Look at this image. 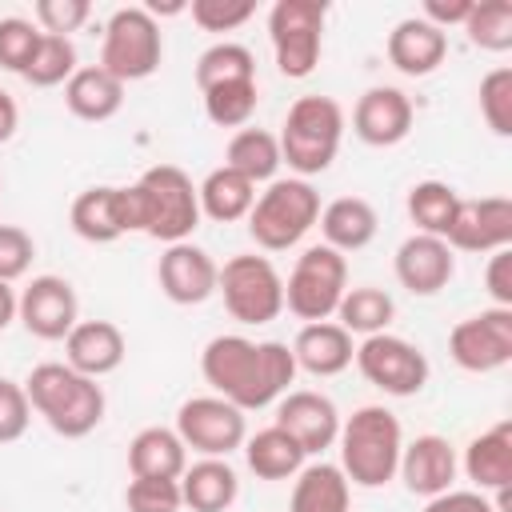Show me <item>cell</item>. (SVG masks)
Masks as SVG:
<instances>
[{
    "label": "cell",
    "instance_id": "cell-1",
    "mask_svg": "<svg viewBox=\"0 0 512 512\" xmlns=\"http://www.w3.org/2000/svg\"><path fill=\"white\" fill-rule=\"evenodd\" d=\"M200 372L216 396H224L240 412H260L276 404L296 380V356H292V344L248 340V336L228 332L204 344Z\"/></svg>",
    "mask_w": 512,
    "mask_h": 512
},
{
    "label": "cell",
    "instance_id": "cell-2",
    "mask_svg": "<svg viewBox=\"0 0 512 512\" xmlns=\"http://www.w3.org/2000/svg\"><path fill=\"white\" fill-rule=\"evenodd\" d=\"M128 188V216L132 232H144L160 244H180L200 228V196L184 168L152 164Z\"/></svg>",
    "mask_w": 512,
    "mask_h": 512
},
{
    "label": "cell",
    "instance_id": "cell-3",
    "mask_svg": "<svg viewBox=\"0 0 512 512\" xmlns=\"http://www.w3.org/2000/svg\"><path fill=\"white\" fill-rule=\"evenodd\" d=\"M24 392H28L32 412L44 416V424L64 440H80V436L96 432L104 420V408H108L104 388L92 376H84L68 364H56V360L36 364L24 380Z\"/></svg>",
    "mask_w": 512,
    "mask_h": 512
},
{
    "label": "cell",
    "instance_id": "cell-4",
    "mask_svg": "<svg viewBox=\"0 0 512 512\" xmlns=\"http://www.w3.org/2000/svg\"><path fill=\"white\" fill-rule=\"evenodd\" d=\"M340 472L356 488H384L396 468H400V448H404V428L396 412L384 404H364L348 420H340Z\"/></svg>",
    "mask_w": 512,
    "mask_h": 512
},
{
    "label": "cell",
    "instance_id": "cell-5",
    "mask_svg": "<svg viewBox=\"0 0 512 512\" xmlns=\"http://www.w3.org/2000/svg\"><path fill=\"white\" fill-rule=\"evenodd\" d=\"M280 160L300 176H320L332 168L344 140V108L332 96H300L280 128Z\"/></svg>",
    "mask_w": 512,
    "mask_h": 512
},
{
    "label": "cell",
    "instance_id": "cell-6",
    "mask_svg": "<svg viewBox=\"0 0 512 512\" xmlns=\"http://www.w3.org/2000/svg\"><path fill=\"white\" fill-rule=\"evenodd\" d=\"M316 220H320V192L308 180L288 176V180H272L256 196L248 212V232L264 252H288L316 228Z\"/></svg>",
    "mask_w": 512,
    "mask_h": 512
},
{
    "label": "cell",
    "instance_id": "cell-7",
    "mask_svg": "<svg viewBox=\"0 0 512 512\" xmlns=\"http://www.w3.org/2000/svg\"><path fill=\"white\" fill-rule=\"evenodd\" d=\"M164 60V36L156 16H148V8L128 4L116 8L104 24V44H100V68L112 72L120 84L132 80H148Z\"/></svg>",
    "mask_w": 512,
    "mask_h": 512
},
{
    "label": "cell",
    "instance_id": "cell-8",
    "mask_svg": "<svg viewBox=\"0 0 512 512\" xmlns=\"http://www.w3.org/2000/svg\"><path fill=\"white\" fill-rule=\"evenodd\" d=\"M344 292H348V260L328 244H312L296 256V268L284 280V308L304 324L332 320Z\"/></svg>",
    "mask_w": 512,
    "mask_h": 512
},
{
    "label": "cell",
    "instance_id": "cell-9",
    "mask_svg": "<svg viewBox=\"0 0 512 512\" xmlns=\"http://www.w3.org/2000/svg\"><path fill=\"white\" fill-rule=\"evenodd\" d=\"M324 16L328 8L320 0H276L268 12V40L280 76L304 80L316 72L324 52Z\"/></svg>",
    "mask_w": 512,
    "mask_h": 512
},
{
    "label": "cell",
    "instance_id": "cell-10",
    "mask_svg": "<svg viewBox=\"0 0 512 512\" xmlns=\"http://www.w3.org/2000/svg\"><path fill=\"white\" fill-rule=\"evenodd\" d=\"M216 292L240 324H272L284 312V280L268 256H232L216 276Z\"/></svg>",
    "mask_w": 512,
    "mask_h": 512
},
{
    "label": "cell",
    "instance_id": "cell-11",
    "mask_svg": "<svg viewBox=\"0 0 512 512\" xmlns=\"http://www.w3.org/2000/svg\"><path fill=\"white\" fill-rule=\"evenodd\" d=\"M356 368L360 376L380 388L384 396H416L424 384H428V356L404 340V336H392V332H376V336H364L356 344Z\"/></svg>",
    "mask_w": 512,
    "mask_h": 512
},
{
    "label": "cell",
    "instance_id": "cell-12",
    "mask_svg": "<svg viewBox=\"0 0 512 512\" xmlns=\"http://www.w3.org/2000/svg\"><path fill=\"white\" fill-rule=\"evenodd\" d=\"M176 436L184 440V448L200 452V456H220L228 460V452L244 448L248 440V420L236 404H228L224 396H192L176 408Z\"/></svg>",
    "mask_w": 512,
    "mask_h": 512
},
{
    "label": "cell",
    "instance_id": "cell-13",
    "mask_svg": "<svg viewBox=\"0 0 512 512\" xmlns=\"http://www.w3.org/2000/svg\"><path fill=\"white\" fill-rule=\"evenodd\" d=\"M448 356L464 372H496L512 360V308H484L448 332Z\"/></svg>",
    "mask_w": 512,
    "mask_h": 512
},
{
    "label": "cell",
    "instance_id": "cell-14",
    "mask_svg": "<svg viewBox=\"0 0 512 512\" xmlns=\"http://www.w3.org/2000/svg\"><path fill=\"white\" fill-rule=\"evenodd\" d=\"M16 320L36 336V340H64L80 324V300L76 288L64 276H32L24 292L16 296Z\"/></svg>",
    "mask_w": 512,
    "mask_h": 512
},
{
    "label": "cell",
    "instance_id": "cell-15",
    "mask_svg": "<svg viewBox=\"0 0 512 512\" xmlns=\"http://www.w3.org/2000/svg\"><path fill=\"white\" fill-rule=\"evenodd\" d=\"M444 244L452 252H480V256L512 248V200L508 196L460 200Z\"/></svg>",
    "mask_w": 512,
    "mask_h": 512
},
{
    "label": "cell",
    "instance_id": "cell-16",
    "mask_svg": "<svg viewBox=\"0 0 512 512\" xmlns=\"http://www.w3.org/2000/svg\"><path fill=\"white\" fill-rule=\"evenodd\" d=\"M276 428H284L304 448V456H320L340 436V412L324 392L296 388L276 400Z\"/></svg>",
    "mask_w": 512,
    "mask_h": 512
},
{
    "label": "cell",
    "instance_id": "cell-17",
    "mask_svg": "<svg viewBox=\"0 0 512 512\" xmlns=\"http://www.w3.org/2000/svg\"><path fill=\"white\" fill-rule=\"evenodd\" d=\"M216 276H220V264L192 240L164 244L160 264H156L160 292L172 304H204L216 292Z\"/></svg>",
    "mask_w": 512,
    "mask_h": 512
},
{
    "label": "cell",
    "instance_id": "cell-18",
    "mask_svg": "<svg viewBox=\"0 0 512 512\" xmlns=\"http://www.w3.org/2000/svg\"><path fill=\"white\" fill-rule=\"evenodd\" d=\"M352 132L372 148L400 144L412 132V100L392 84L368 88L352 108Z\"/></svg>",
    "mask_w": 512,
    "mask_h": 512
},
{
    "label": "cell",
    "instance_id": "cell-19",
    "mask_svg": "<svg viewBox=\"0 0 512 512\" xmlns=\"http://www.w3.org/2000/svg\"><path fill=\"white\" fill-rule=\"evenodd\" d=\"M396 280L412 292V296H436L440 288H448V280L456 276V252L440 240V236H424L412 232L400 248H396Z\"/></svg>",
    "mask_w": 512,
    "mask_h": 512
},
{
    "label": "cell",
    "instance_id": "cell-20",
    "mask_svg": "<svg viewBox=\"0 0 512 512\" xmlns=\"http://www.w3.org/2000/svg\"><path fill=\"white\" fill-rule=\"evenodd\" d=\"M456 468H460L456 448H452L444 436L424 432V436H416L412 444L400 448V468H396V472H400V480H404V488H408L412 496L432 500V496H440V492L452 488Z\"/></svg>",
    "mask_w": 512,
    "mask_h": 512
},
{
    "label": "cell",
    "instance_id": "cell-21",
    "mask_svg": "<svg viewBox=\"0 0 512 512\" xmlns=\"http://www.w3.org/2000/svg\"><path fill=\"white\" fill-rule=\"evenodd\" d=\"M72 232L88 244H112L124 232H132V216H128V188L120 184H96L84 188L72 200Z\"/></svg>",
    "mask_w": 512,
    "mask_h": 512
},
{
    "label": "cell",
    "instance_id": "cell-22",
    "mask_svg": "<svg viewBox=\"0 0 512 512\" xmlns=\"http://www.w3.org/2000/svg\"><path fill=\"white\" fill-rule=\"evenodd\" d=\"M124 356H128V340L112 320H80L64 336V364L92 380L116 372Z\"/></svg>",
    "mask_w": 512,
    "mask_h": 512
},
{
    "label": "cell",
    "instance_id": "cell-23",
    "mask_svg": "<svg viewBox=\"0 0 512 512\" xmlns=\"http://www.w3.org/2000/svg\"><path fill=\"white\" fill-rule=\"evenodd\" d=\"M292 356H296V372H308V376H340L352 364L356 344H352V336L336 320H316V324H304L296 332Z\"/></svg>",
    "mask_w": 512,
    "mask_h": 512
},
{
    "label": "cell",
    "instance_id": "cell-24",
    "mask_svg": "<svg viewBox=\"0 0 512 512\" xmlns=\"http://www.w3.org/2000/svg\"><path fill=\"white\" fill-rule=\"evenodd\" d=\"M444 52H448V32L432 28L420 16H408V20H400L388 32V60L404 76H428V72H436L444 64Z\"/></svg>",
    "mask_w": 512,
    "mask_h": 512
},
{
    "label": "cell",
    "instance_id": "cell-25",
    "mask_svg": "<svg viewBox=\"0 0 512 512\" xmlns=\"http://www.w3.org/2000/svg\"><path fill=\"white\" fill-rule=\"evenodd\" d=\"M464 472L476 484V492H500L512 484V420H500L468 440Z\"/></svg>",
    "mask_w": 512,
    "mask_h": 512
},
{
    "label": "cell",
    "instance_id": "cell-26",
    "mask_svg": "<svg viewBox=\"0 0 512 512\" xmlns=\"http://www.w3.org/2000/svg\"><path fill=\"white\" fill-rule=\"evenodd\" d=\"M180 496L192 512H228L240 496L236 468L220 456H204L180 472Z\"/></svg>",
    "mask_w": 512,
    "mask_h": 512
},
{
    "label": "cell",
    "instance_id": "cell-27",
    "mask_svg": "<svg viewBox=\"0 0 512 512\" xmlns=\"http://www.w3.org/2000/svg\"><path fill=\"white\" fill-rule=\"evenodd\" d=\"M320 232H324V244L336 248L340 256L344 252H360L376 240V228H380V216L368 200L360 196H336L332 204L320 208Z\"/></svg>",
    "mask_w": 512,
    "mask_h": 512
},
{
    "label": "cell",
    "instance_id": "cell-28",
    "mask_svg": "<svg viewBox=\"0 0 512 512\" xmlns=\"http://www.w3.org/2000/svg\"><path fill=\"white\" fill-rule=\"evenodd\" d=\"M64 104L76 120H88V124H104L120 112L124 104V84L104 72L100 64H88V68H76L72 80L64 84Z\"/></svg>",
    "mask_w": 512,
    "mask_h": 512
},
{
    "label": "cell",
    "instance_id": "cell-29",
    "mask_svg": "<svg viewBox=\"0 0 512 512\" xmlns=\"http://www.w3.org/2000/svg\"><path fill=\"white\" fill-rule=\"evenodd\" d=\"M292 496H288V512H348L352 504V484L340 472V464L316 460L304 464L292 476Z\"/></svg>",
    "mask_w": 512,
    "mask_h": 512
},
{
    "label": "cell",
    "instance_id": "cell-30",
    "mask_svg": "<svg viewBox=\"0 0 512 512\" xmlns=\"http://www.w3.org/2000/svg\"><path fill=\"white\" fill-rule=\"evenodd\" d=\"M188 468V448L176 436V428H140L128 444V472L132 476H156V480H180Z\"/></svg>",
    "mask_w": 512,
    "mask_h": 512
},
{
    "label": "cell",
    "instance_id": "cell-31",
    "mask_svg": "<svg viewBox=\"0 0 512 512\" xmlns=\"http://www.w3.org/2000/svg\"><path fill=\"white\" fill-rule=\"evenodd\" d=\"M196 196H200V216L216 224H232V220H248L256 204V184L220 164L196 184Z\"/></svg>",
    "mask_w": 512,
    "mask_h": 512
},
{
    "label": "cell",
    "instance_id": "cell-32",
    "mask_svg": "<svg viewBox=\"0 0 512 512\" xmlns=\"http://www.w3.org/2000/svg\"><path fill=\"white\" fill-rule=\"evenodd\" d=\"M244 460L260 480H292L308 464L304 448L276 424H268V428H260L256 436L244 440Z\"/></svg>",
    "mask_w": 512,
    "mask_h": 512
},
{
    "label": "cell",
    "instance_id": "cell-33",
    "mask_svg": "<svg viewBox=\"0 0 512 512\" xmlns=\"http://www.w3.org/2000/svg\"><path fill=\"white\" fill-rule=\"evenodd\" d=\"M280 164V140L268 128H240L224 148V168L240 172L252 184H272Z\"/></svg>",
    "mask_w": 512,
    "mask_h": 512
},
{
    "label": "cell",
    "instance_id": "cell-34",
    "mask_svg": "<svg viewBox=\"0 0 512 512\" xmlns=\"http://www.w3.org/2000/svg\"><path fill=\"white\" fill-rule=\"evenodd\" d=\"M396 316V300L376 288V284H360V288H348L336 304V324L348 332V336H376V332H388Z\"/></svg>",
    "mask_w": 512,
    "mask_h": 512
},
{
    "label": "cell",
    "instance_id": "cell-35",
    "mask_svg": "<svg viewBox=\"0 0 512 512\" xmlns=\"http://www.w3.org/2000/svg\"><path fill=\"white\" fill-rule=\"evenodd\" d=\"M460 208V192L444 180H420L408 188V216L416 224V232L424 236H448L452 228V216Z\"/></svg>",
    "mask_w": 512,
    "mask_h": 512
},
{
    "label": "cell",
    "instance_id": "cell-36",
    "mask_svg": "<svg viewBox=\"0 0 512 512\" xmlns=\"http://www.w3.org/2000/svg\"><path fill=\"white\" fill-rule=\"evenodd\" d=\"M228 80H256V56L244 44L220 40V44L200 52V60H196V88L208 92V88L228 84Z\"/></svg>",
    "mask_w": 512,
    "mask_h": 512
},
{
    "label": "cell",
    "instance_id": "cell-37",
    "mask_svg": "<svg viewBox=\"0 0 512 512\" xmlns=\"http://www.w3.org/2000/svg\"><path fill=\"white\" fill-rule=\"evenodd\" d=\"M200 96H204V116L216 128H244L260 104L256 80H228V84H216Z\"/></svg>",
    "mask_w": 512,
    "mask_h": 512
},
{
    "label": "cell",
    "instance_id": "cell-38",
    "mask_svg": "<svg viewBox=\"0 0 512 512\" xmlns=\"http://www.w3.org/2000/svg\"><path fill=\"white\" fill-rule=\"evenodd\" d=\"M72 72H76V44L68 36H40L24 68V80L32 88H56V84H68Z\"/></svg>",
    "mask_w": 512,
    "mask_h": 512
},
{
    "label": "cell",
    "instance_id": "cell-39",
    "mask_svg": "<svg viewBox=\"0 0 512 512\" xmlns=\"http://www.w3.org/2000/svg\"><path fill=\"white\" fill-rule=\"evenodd\" d=\"M464 32L484 52H508L512 48V0H480L472 4Z\"/></svg>",
    "mask_w": 512,
    "mask_h": 512
},
{
    "label": "cell",
    "instance_id": "cell-40",
    "mask_svg": "<svg viewBox=\"0 0 512 512\" xmlns=\"http://www.w3.org/2000/svg\"><path fill=\"white\" fill-rule=\"evenodd\" d=\"M480 116L496 136H512V68H492L480 80Z\"/></svg>",
    "mask_w": 512,
    "mask_h": 512
},
{
    "label": "cell",
    "instance_id": "cell-41",
    "mask_svg": "<svg viewBox=\"0 0 512 512\" xmlns=\"http://www.w3.org/2000/svg\"><path fill=\"white\" fill-rule=\"evenodd\" d=\"M40 36H44V32H40L32 20H24V16H4V20H0V68L24 76L32 52H36V44H40Z\"/></svg>",
    "mask_w": 512,
    "mask_h": 512
},
{
    "label": "cell",
    "instance_id": "cell-42",
    "mask_svg": "<svg viewBox=\"0 0 512 512\" xmlns=\"http://www.w3.org/2000/svg\"><path fill=\"white\" fill-rule=\"evenodd\" d=\"M128 512H180V480H156V476H132L124 492Z\"/></svg>",
    "mask_w": 512,
    "mask_h": 512
},
{
    "label": "cell",
    "instance_id": "cell-43",
    "mask_svg": "<svg viewBox=\"0 0 512 512\" xmlns=\"http://www.w3.org/2000/svg\"><path fill=\"white\" fill-rule=\"evenodd\" d=\"M188 12L204 32H236L240 24L256 16V4L252 0H192Z\"/></svg>",
    "mask_w": 512,
    "mask_h": 512
},
{
    "label": "cell",
    "instance_id": "cell-44",
    "mask_svg": "<svg viewBox=\"0 0 512 512\" xmlns=\"http://www.w3.org/2000/svg\"><path fill=\"white\" fill-rule=\"evenodd\" d=\"M36 28L44 36H68V32H80L92 16V4L88 0H36Z\"/></svg>",
    "mask_w": 512,
    "mask_h": 512
},
{
    "label": "cell",
    "instance_id": "cell-45",
    "mask_svg": "<svg viewBox=\"0 0 512 512\" xmlns=\"http://www.w3.org/2000/svg\"><path fill=\"white\" fill-rule=\"evenodd\" d=\"M32 424V404H28V392L24 384L0 376V444H12L28 432Z\"/></svg>",
    "mask_w": 512,
    "mask_h": 512
},
{
    "label": "cell",
    "instance_id": "cell-46",
    "mask_svg": "<svg viewBox=\"0 0 512 512\" xmlns=\"http://www.w3.org/2000/svg\"><path fill=\"white\" fill-rule=\"evenodd\" d=\"M32 256H36V240L20 224H0V280L4 284L20 280L32 264Z\"/></svg>",
    "mask_w": 512,
    "mask_h": 512
},
{
    "label": "cell",
    "instance_id": "cell-47",
    "mask_svg": "<svg viewBox=\"0 0 512 512\" xmlns=\"http://www.w3.org/2000/svg\"><path fill=\"white\" fill-rule=\"evenodd\" d=\"M484 284H488L492 308H512V248H500L488 256Z\"/></svg>",
    "mask_w": 512,
    "mask_h": 512
},
{
    "label": "cell",
    "instance_id": "cell-48",
    "mask_svg": "<svg viewBox=\"0 0 512 512\" xmlns=\"http://www.w3.org/2000/svg\"><path fill=\"white\" fill-rule=\"evenodd\" d=\"M424 512H496L492 500L476 488H448L424 504Z\"/></svg>",
    "mask_w": 512,
    "mask_h": 512
},
{
    "label": "cell",
    "instance_id": "cell-49",
    "mask_svg": "<svg viewBox=\"0 0 512 512\" xmlns=\"http://www.w3.org/2000/svg\"><path fill=\"white\" fill-rule=\"evenodd\" d=\"M472 4H476V0H424L420 20H428V24H432V28H440V32H448L452 24H460V28H464V20H468Z\"/></svg>",
    "mask_w": 512,
    "mask_h": 512
},
{
    "label": "cell",
    "instance_id": "cell-50",
    "mask_svg": "<svg viewBox=\"0 0 512 512\" xmlns=\"http://www.w3.org/2000/svg\"><path fill=\"white\" fill-rule=\"evenodd\" d=\"M16 124H20V108H16V100L0 88V144H4V140H12Z\"/></svg>",
    "mask_w": 512,
    "mask_h": 512
},
{
    "label": "cell",
    "instance_id": "cell-51",
    "mask_svg": "<svg viewBox=\"0 0 512 512\" xmlns=\"http://www.w3.org/2000/svg\"><path fill=\"white\" fill-rule=\"evenodd\" d=\"M12 320H16V292H12V284L0 280V332H4Z\"/></svg>",
    "mask_w": 512,
    "mask_h": 512
}]
</instances>
